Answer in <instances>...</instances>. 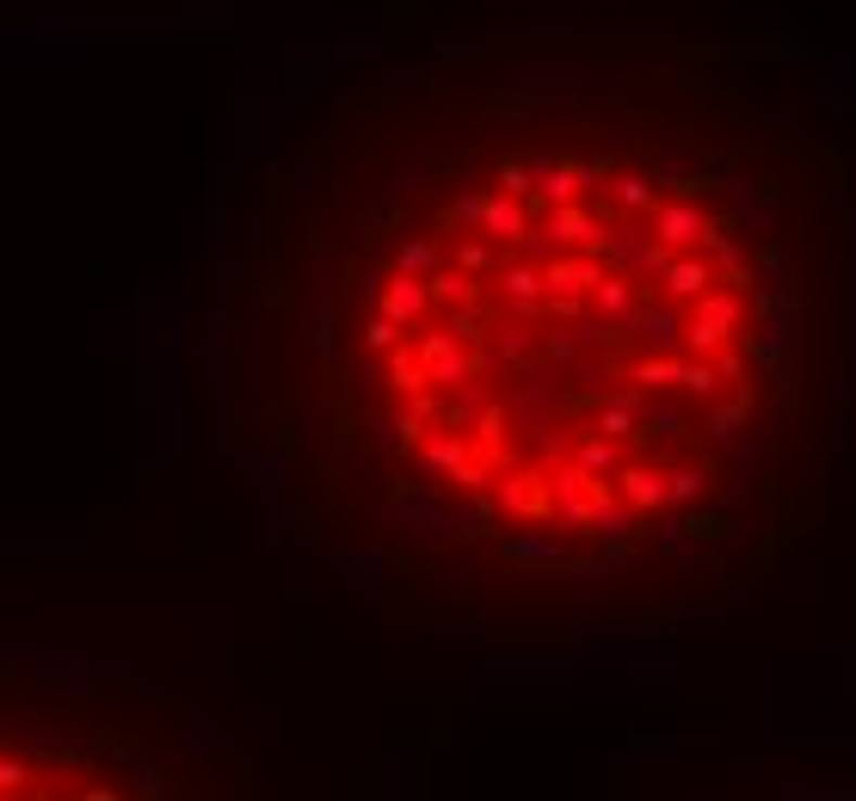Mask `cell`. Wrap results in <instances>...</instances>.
Returning a JSON list of instances; mask_svg holds the SVG:
<instances>
[{
  "label": "cell",
  "mask_w": 856,
  "mask_h": 801,
  "mask_svg": "<svg viewBox=\"0 0 856 801\" xmlns=\"http://www.w3.org/2000/svg\"><path fill=\"white\" fill-rule=\"evenodd\" d=\"M0 789H25V771H20V764L0 759Z\"/></svg>",
  "instance_id": "cell-1"
}]
</instances>
